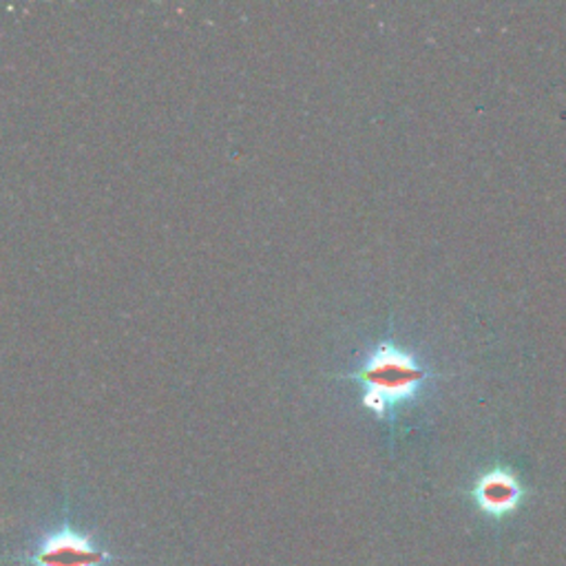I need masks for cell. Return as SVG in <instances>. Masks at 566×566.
I'll return each mask as SVG.
<instances>
[{"mask_svg": "<svg viewBox=\"0 0 566 566\" xmlns=\"http://www.w3.org/2000/svg\"><path fill=\"white\" fill-rule=\"evenodd\" d=\"M520 495L518 482L505 471L489 473L478 484V501L489 512H507L516 505Z\"/></svg>", "mask_w": 566, "mask_h": 566, "instance_id": "cell-2", "label": "cell"}, {"mask_svg": "<svg viewBox=\"0 0 566 566\" xmlns=\"http://www.w3.org/2000/svg\"><path fill=\"white\" fill-rule=\"evenodd\" d=\"M361 383L364 405L377 416L387 418L398 405L409 403L422 387L428 372L416 361L414 354L396 347L394 343H381L364 364V368L352 374Z\"/></svg>", "mask_w": 566, "mask_h": 566, "instance_id": "cell-1", "label": "cell"}]
</instances>
